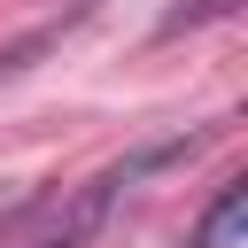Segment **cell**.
<instances>
[{"label": "cell", "mask_w": 248, "mask_h": 248, "mask_svg": "<svg viewBox=\"0 0 248 248\" xmlns=\"http://www.w3.org/2000/svg\"><path fill=\"white\" fill-rule=\"evenodd\" d=\"M202 140H209V132H170V140H147V147H132V155H116V163H101L93 178H78V186H62V194H39V202H31V217H23V232H16V248H93V240H101V225L116 217V202H124L140 178H155V170L186 163Z\"/></svg>", "instance_id": "obj_1"}, {"label": "cell", "mask_w": 248, "mask_h": 248, "mask_svg": "<svg viewBox=\"0 0 248 248\" xmlns=\"http://www.w3.org/2000/svg\"><path fill=\"white\" fill-rule=\"evenodd\" d=\"M240 232H248V178H225V186L209 194L194 240H202V248H240Z\"/></svg>", "instance_id": "obj_2"}, {"label": "cell", "mask_w": 248, "mask_h": 248, "mask_svg": "<svg viewBox=\"0 0 248 248\" xmlns=\"http://www.w3.org/2000/svg\"><path fill=\"white\" fill-rule=\"evenodd\" d=\"M93 8H101V0H78L70 16H54V23H39L31 39H16V46H0V78H16V70H31V54H46V46H62V39H70V31H78V23L93 16Z\"/></svg>", "instance_id": "obj_3"}, {"label": "cell", "mask_w": 248, "mask_h": 248, "mask_svg": "<svg viewBox=\"0 0 248 248\" xmlns=\"http://www.w3.org/2000/svg\"><path fill=\"white\" fill-rule=\"evenodd\" d=\"M232 0H194V8H178V16H163V39L170 31H186V23H209V16H225Z\"/></svg>", "instance_id": "obj_4"}, {"label": "cell", "mask_w": 248, "mask_h": 248, "mask_svg": "<svg viewBox=\"0 0 248 248\" xmlns=\"http://www.w3.org/2000/svg\"><path fill=\"white\" fill-rule=\"evenodd\" d=\"M178 248H202V240H194V232H186V240H178Z\"/></svg>", "instance_id": "obj_5"}]
</instances>
